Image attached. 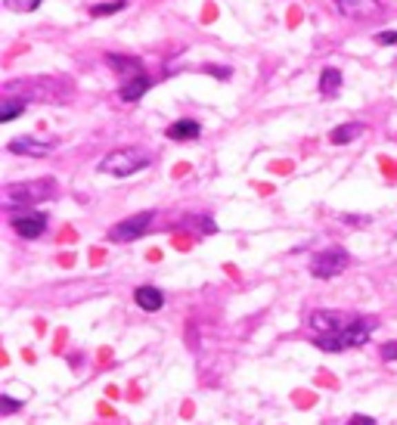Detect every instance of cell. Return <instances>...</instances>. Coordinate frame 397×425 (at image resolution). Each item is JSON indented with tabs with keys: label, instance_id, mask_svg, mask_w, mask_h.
Wrapping results in <instances>:
<instances>
[{
	"label": "cell",
	"instance_id": "cell-5",
	"mask_svg": "<svg viewBox=\"0 0 397 425\" xmlns=\"http://www.w3.org/2000/svg\"><path fill=\"white\" fill-rule=\"evenodd\" d=\"M347 264H351V258H347L345 249H326L310 261V276H316V280H332V276L345 273Z\"/></svg>",
	"mask_w": 397,
	"mask_h": 425
},
{
	"label": "cell",
	"instance_id": "cell-13",
	"mask_svg": "<svg viewBox=\"0 0 397 425\" xmlns=\"http://www.w3.org/2000/svg\"><path fill=\"white\" fill-rule=\"evenodd\" d=\"M341 90V72L335 69V65H326L320 75V96L323 100H335Z\"/></svg>",
	"mask_w": 397,
	"mask_h": 425
},
{
	"label": "cell",
	"instance_id": "cell-1",
	"mask_svg": "<svg viewBox=\"0 0 397 425\" xmlns=\"http://www.w3.org/2000/svg\"><path fill=\"white\" fill-rule=\"evenodd\" d=\"M378 326L376 317H354L351 323L345 326V329H338L335 335H316L314 344L320 351H329V354H338V351H347V348H360V344H366V338H369V332Z\"/></svg>",
	"mask_w": 397,
	"mask_h": 425
},
{
	"label": "cell",
	"instance_id": "cell-9",
	"mask_svg": "<svg viewBox=\"0 0 397 425\" xmlns=\"http://www.w3.org/2000/svg\"><path fill=\"white\" fill-rule=\"evenodd\" d=\"M347 323H351V320H345V313H335V311H316L314 317H310V329H314L316 335H335V332L345 329Z\"/></svg>",
	"mask_w": 397,
	"mask_h": 425
},
{
	"label": "cell",
	"instance_id": "cell-7",
	"mask_svg": "<svg viewBox=\"0 0 397 425\" xmlns=\"http://www.w3.org/2000/svg\"><path fill=\"white\" fill-rule=\"evenodd\" d=\"M335 7H338V13L345 19H354V22H363L385 13V7L378 0H335Z\"/></svg>",
	"mask_w": 397,
	"mask_h": 425
},
{
	"label": "cell",
	"instance_id": "cell-23",
	"mask_svg": "<svg viewBox=\"0 0 397 425\" xmlns=\"http://www.w3.org/2000/svg\"><path fill=\"white\" fill-rule=\"evenodd\" d=\"M345 425H376V419H372V416H363V413H357V416H351Z\"/></svg>",
	"mask_w": 397,
	"mask_h": 425
},
{
	"label": "cell",
	"instance_id": "cell-12",
	"mask_svg": "<svg viewBox=\"0 0 397 425\" xmlns=\"http://www.w3.org/2000/svg\"><path fill=\"white\" fill-rule=\"evenodd\" d=\"M134 301H136V307H140V311H146V313H155V311H161V307H165V295H161L155 286H140L134 292Z\"/></svg>",
	"mask_w": 397,
	"mask_h": 425
},
{
	"label": "cell",
	"instance_id": "cell-10",
	"mask_svg": "<svg viewBox=\"0 0 397 425\" xmlns=\"http://www.w3.org/2000/svg\"><path fill=\"white\" fill-rule=\"evenodd\" d=\"M198 134H202V125H198V121H192V118H180V121H174V125L165 127V137L174 140V143H186V140H196Z\"/></svg>",
	"mask_w": 397,
	"mask_h": 425
},
{
	"label": "cell",
	"instance_id": "cell-20",
	"mask_svg": "<svg viewBox=\"0 0 397 425\" xmlns=\"http://www.w3.org/2000/svg\"><path fill=\"white\" fill-rule=\"evenodd\" d=\"M19 406H22V404H19V400H12L10 394H3V397H0V413H3V416H12Z\"/></svg>",
	"mask_w": 397,
	"mask_h": 425
},
{
	"label": "cell",
	"instance_id": "cell-6",
	"mask_svg": "<svg viewBox=\"0 0 397 425\" xmlns=\"http://www.w3.org/2000/svg\"><path fill=\"white\" fill-rule=\"evenodd\" d=\"M10 227L22 239H37V236H43V230H47V214H43V211H31V208H22V211H12Z\"/></svg>",
	"mask_w": 397,
	"mask_h": 425
},
{
	"label": "cell",
	"instance_id": "cell-21",
	"mask_svg": "<svg viewBox=\"0 0 397 425\" xmlns=\"http://www.w3.org/2000/svg\"><path fill=\"white\" fill-rule=\"evenodd\" d=\"M376 44H382V47H397V32H378V34H376Z\"/></svg>",
	"mask_w": 397,
	"mask_h": 425
},
{
	"label": "cell",
	"instance_id": "cell-19",
	"mask_svg": "<svg viewBox=\"0 0 397 425\" xmlns=\"http://www.w3.org/2000/svg\"><path fill=\"white\" fill-rule=\"evenodd\" d=\"M202 72H205V75H211V78H217V81H227V78L233 75V69H230V65H202Z\"/></svg>",
	"mask_w": 397,
	"mask_h": 425
},
{
	"label": "cell",
	"instance_id": "cell-18",
	"mask_svg": "<svg viewBox=\"0 0 397 425\" xmlns=\"http://www.w3.org/2000/svg\"><path fill=\"white\" fill-rule=\"evenodd\" d=\"M6 10H12V13H31V10L41 7V0H3Z\"/></svg>",
	"mask_w": 397,
	"mask_h": 425
},
{
	"label": "cell",
	"instance_id": "cell-17",
	"mask_svg": "<svg viewBox=\"0 0 397 425\" xmlns=\"http://www.w3.org/2000/svg\"><path fill=\"white\" fill-rule=\"evenodd\" d=\"M124 7H128L124 0H112V3H93V7H90V16H93V19H103V16H115V13H121Z\"/></svg>",
	"mask_w": 397,
	"mask_h": 425
},
{
	"label": "cell",
	"instance_id": "cell-14",
	"mask_svg": "<svg viewBox=\"0 0 397 425\" xmlns=\"http://www.w3.org/2000/svg\"><path fill=\"white\" fill-rule=\"evenodd\" d=\"M366 127L360 125V121H351V125H338L332 134H329V140H332L335 146H347V143H354V140L363 134Z\"/></svg>",
	"mask_w": 397,
	"mask_h": 425
},
{
	"label": "cell",
	"instance_id": "cell-4",
	"mask_svg": "<svg viewBox=\"0 0 397 425\" xmlns=\"http://www.w3.org/2000/svg\"><path fill=\"white\" fill-rule=\"evenodd\" d=\"M152 224H155V211H140V214H134V218H124L109 230V242H118V245L134 242V239L146 236Z\"/></svg>",
	"mask_w": 397,
	"mask_h": 425
},
{
	"label": "cell",
	"instance_id": "cell-24",
	"mask_svg": "<svg viewBox=\"0 0 397 425\" xmlns=\"http://www.w3.org/2000/svg\"><path fill=\"white\" fill-rule=\"evenodd\" d=\"M341 220H345V224H354V227L369 224V220H366V218H360V214H345V218H341Z\"/></svg>",
	"mask_w": 397,
	"mask_h": 425
},
{
	"label": "cell",
	"instance_id": "cell-11",
	"mask_svg": "<svg viewBox=\"0 0 397 425\" xmlns=\"http://www.w3.org/2000/svg\"><path fill=\"white\" fill-rule=\"evenodd\" d=\"M149 87H152V78H146V75L140 72V75H130L128 81L121 84L118 96H121V103H136L143 94H149Z\"/></svg>",
	"mask_w": 397,
	"mask_h": 425
},
{
	"label": "cell",
	"instance_id": "cell-2",
	"mask_svg": "<svg viewBox=\"0 0 397 425\" xmlns=\"http://www.w3.org/2000/svg\"><path fill=\"white\" fill-rule=\"evenodd\" d=\"M56 193V180H25V183H10L3 189V208L6 211H22V208H31L37 202L50 199Z\"/></svg>",
	"mask_w": 397,
	"mask_h": 425
},
{
	"label": "cell",
	"instance_id": "cell-15",
	"mask_svg": "<svg viewBox=\"0 0 397 425\" xmlns=\"http://www.w3.org/2000/svg\"><path fill=\"white\" fill-rule=\"evenodd\" d=\"M105 65L115 72H130V75H140V69H143V63L136 56H118V53H109V56H105Z\"/></svg>",
	"mask_w": 397,
	"mask_h": 425
},
{
	"label": "cell",
	"instance_id": "cell-3",
	"mask_svg": "<svg viewBox=\"0 0 397 425\" xmlns=\"http://www.w3.org/2000/svg\"><path fill=\"white\" fill-rule=\"evenodd\" d=\"M149 165V152L146 149H136V146H124V149H112L109 156L99 162V171L112 177H128L136 174L140 168Z\"/></svg>",
	"mask_w": 397,
	"mask_h": 425
},
{
	"label": "cell",
	"instance_id": "cell-16",
	"mask_svg": "<svg viewBox=\"0 0 397 425\" xmlns=\"http://www.w3.org/2000/svg\"><path fill=\"white\" fill-rule=\"evenodd\" d=\"M25 112V100H12V96H3V103H0V121L3 125H10L16 115Z\"/></svg>",
	"mask_w": 397,
	"mask_h": 425
},
{
	"label": "cell",
	"instance_id": "cell-8",
	"mask_svg": "<svg viewBox=\"0 0 397 425\" xmlns=\"http://www.w3.org/2000/svg\"><path fill=\"white\" fill-rule=\"evenodd\" d=\"M56 149V143H47V140L37 137H16L10 140V152L12 156H31V158H43Z\"/></svg>",
	"mask_w": 397,
	"mask_h": 425
},
{
	"label": "cell",
	"instance_id": "cell-22",
	"mask_svg": "<svg viewBox=\"0 0 397 425\" xmlns=\"http://www.w3.org/2000/svg\"><path fill=\"white\" fill-rule=\"evenodd\" d=\"M378 354H382V360H397V342H385Z\"/></svg>",
	"mask_w": 397,
	"mask_h": 425
}]
</instances>
